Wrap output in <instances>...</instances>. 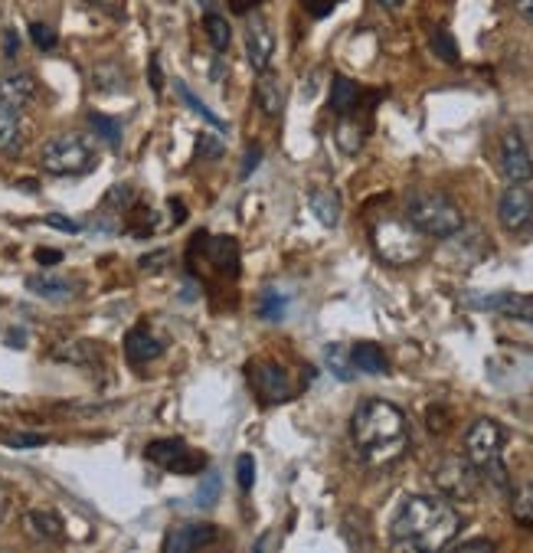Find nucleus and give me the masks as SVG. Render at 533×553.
I'll use <instances>...</instances> for the list:
<instances>
[{
	"label": "nucleus",
	"mask_w": 533,
	"mask_h": 553,
	"mask_svg": "<svg viewBox=\"0 0 533 553\" xmlns=\"http://www.w3.org/2000/svg\"><path fill=\"white\" fill-rule=\"evenodd\" d=\"M167 259H171V256H167V249H157V252H151V256H144V259L138 262V266L148 269V272H154V269L167 266Z\"/></svg>",
	"instance_id": "obj_39"
},
{
	"label": "nucleus",
	"mask_w": 533,
	"mask_h": 553,
	"mask_svg": "<svg viewBox=\"0 0 533 553\" xmlns=\"http://www.w3.org/2000/svg\"><path fill=\"white\" fill-rule=\"evenodd\" d=\"M4 442L10 449H33V446H46V436H36V432H20V436H7Z\"/></svg>",
	"instance_id": "obj_37"
},
{
	"label": "nucleus",
	"mask_w": 533,
	"mask_h": 553,
	"mask_svg": "<svg viewBox=\"0 0 533 553\" xmlns=\"http://www.w3.org/2000/svg\"><path fill=\"white\" fill-rule=\"evenodd\" d=\"M285 311H288V298H285V295H278V292H265V295H262L259 315H262L265 321H282Z\"/></svg>",
	"instance_id": "obj_30"
},
{
	"label": "nucleus",
	"mask_w": 533,
	"mask_h": 553,
	"mask_svg": "<svg viewBox=\"0 0 533 553\" xmlns=\"http://www.w3.org/2000/svg\"><path fill=\"white\" fill-rule=\"evenodd\" d=\"M507 446V432L501 423H494V419H475V423L468 426L465 432V459L484 472L488 465L501 462V452Z\"/></svg>",
	"instance_id": "obj_6"
},
{
	"label": "nucleus",
	"mask_w": 533,
	"mask_h": 553,
	"mask_svg": "<svg viewBox=\"0 0 533 553\" xmlns=\"http://www.w3.org/2000/svg\"><path fill=\"white\" fill-rule=\"evenodd\" d=\"M220 540V527L207 521L174 524L164 537V553H200Z\"/></svg>",
	"instance_id": "obj_10"
},
{
	"label": "nucleus",
	"mask_w": 533,
	"mask_h": 553,
	"mask_svg": "<svg viewBox=\"0 0 533 553\" xmlns=\"http://www.w3.org/2000/svg\"><path fill=\"white\" fill-rule=\"evenodd\" d=\"M380 4H383V7H399L403 0H380Z\"/></svg>",
	"instance_id": "obj_48"
},
{
	"label": "nucleus",
	"mask_w": 533,
	"mask_h": 553,
	"mask_svg": "<svg viewBox=\"0 0 533 553\" xmlns=\"http://www.w3.org/2000/svg\"><path fill=\"white\" fill-rule=\"evenodd\" d=\"M92 164H95V148L79 131H63V135L46 138L40 148V167L46 174L76 177V174H86Z\"/></svg>",
	"instance_id": "obj_5"
},
{
	"label": "nucleus",
	"mask_w": 533,
	"mask_h": 553,
	"mask_svg": "<svg viewBox=\"0 0 533 553\" xmlns=\"http://www.w3.org/2000/svg\"><path fill=\"white\" fill-rule=\"evenodd\" d=\"M203 243H207V259L216 269L226 275L239 272V246L233 236H203Z\"/></svg>",
	"instance_id": "obj_18"
},
{
	"label": "nucleus",
	"mask_w": 533,
	"mask_h": 553,
	"mask_svg": "<svg viewBox=\"0 0 533 553\" xmlns=\"http://www.w3.org/2000/svg\"><path fill=\"white\" fill-rule=\"evenodd\" d=\"M498 167L507 184H527L533 177V154L527 141L520 138V131H504L501 151H498Z\"/></svg>",
	"instance_id": "obj_9"
},
{
	"label": "nucleus",
	"mask_w": 533,
	"mask_h": 553,
	"mask_svg": "<svg viewBox=\"0 0 533 553\" xmlns=\"http://www.w3.org/2000/svg\"><path fill=\"white\" fill-rule=\"evenodd\" d=\"M46 226H53V230H59V233H82V226L76 223V220H69V216H59V213H50L46 216Z\"/></svg>",
	"instance_id": "obj_38"
},
{
	"label": "nucleus",
	"mask_w": 533,
	"mask_h": 553,
	"mask_svg": "<svg viewBox=\"0 0 533 553\" xmlns=\"http://www.w3.org/2000/svg\"><path fill=\"white\" fill-rule=\"evenodd\" d=\"M203 30H207V40L216 53H226L229 43H233V27L223 14H207L203 17Z\"/></svg>",
	"instance_id": "obj_27"
},
{
	"label": "nucleus",
	"mask_w": 533,
	"mask_h": 553,
	"mask_svg": "<svg viewBox=\"0 0 533 553\" xmlns=\"http://www.w3.org/2000/svg\"><path fill=\"white\" fill-rule=\"evenodd\" d=\"M174 89H177V95H180V102H184L187 108H193V112H197V115L203 118V122H210V125L216 128V131H226V122H220V118H216V115H213L210 108L203 105L200 99H193V92H190V89L184 86V82L177 79V82H174Z\"/></svg>",
	"instance_id": "obj_29"
},
{
	"label": "nucleus",
	"mask_w": 533,
	"mask_h": 553,
	"mask_svg": "<svg viewBox=\"0 0 533 553\" xmlns=\"http://www.w3.org/2000/svg\"><path fill=\"white\" fill-rule=\"evenodd\" d=\"M36 262H40V266H56V262H63V252H56V249H40V252H36Z\"/></svg>",
	"instance_id": "obj_41"
},
{
	"label": "nucleus",
	"mask_w": 533,
	"mask_h": 553,
	"mask_svg": "<svg viewBox=\"0 0 533 553\" xmlns=\"http://www.w3.org/2000/svg\"><path fill=\"white\" fill-rule=\"evenodd\" d=\"M216 498H220V475H216V472H210L207 478H203V485H200L197 498H193V501H197L200 508H213V504H216Z\"/></svg>",
	"instance_id": "obj_33"
},
{
	"label": "nucleus",
	"mask_w": 533,
	"mask_h": 553,
	"mask_svg": "<svg viewBox=\"0 0 533 553\" xmlns=\"http://www.w3.org/2000/svg\"><path fill=\"white\" fill-rule=\"evenodd\" d=\"M432 50L439 53V59H445V63H455V59H458L455 40H452V36H448L445 30H435V33H432Z\"/></svg>",
	"instance_id": "obj_34"
},
{
	"label": "nucleus",
	"mask_w": 533,
	"mask_h": 553,
	"mask_svg": "<svg viewBox=\"0 0 533 553\" xmlns=\"http://www.w3.org/2000/svg\"><path fill=\"white\" fill-rule=\"evenodd\" d=\"M246 56H249V66L259 72H269V66H272V53H275V33H272V27L265 23L259 14H249V20H246Z\"/></svg>",
	"instance_id": "obj_13"
},
{
	"label": "nucleus",
	"mask_w": 533,
	"mask_h": 553,
	"mask_svg": "<svg viewBox=\"0 0 533 553\" xmlns=\"http://www.w3.org/2000/svg\"><path fill=\"white\" fill-rule=\"evenodd\" d=\"M259 158H262V154H259V148L246 154V164H242V177H249V171H252V167L259 164Z\"/></svg>",
	"instance_id": "obj_45"
},
{
	"label": "nucleus",
	"mask_w": 533,
	"mask_h": 553,
	"mask_svg": "<svg viewBox=\"0 0 533 553\" xmlns=\"http://www.w3.org/2000/svg\"><path fill=\"white\" fill-rule=\"evenodd\" d=\"M249 383H252V390H256L259 403L265 406L285 403L295 396L292 377H288V370L282 364H275V360H256V364H249Z\"/></svg>",
	"instance_id": "obj_8"
},
{
	"label": "nucleus",
	"mask_w": 533,
	"mask_h": 553,
	"mask_svg": "<svg viewBox=\"0 0 533 553\" xmlns=\"http://www.w3.org/2000/svg\"><path fill=\"white\" fill-rule=\"evenodd\" d=\"M478 308H494V311H504V315L533 321V295H488L481 298Z\"/></svg>",
	"instance_id": "obj_23"
},
{
	"label": "nucleus",
	"mask_w": 533,
	"mask_h": 553,
	"mask_svg": "<svg viewBox=\"0 0 533 553\" xmlns=\"http://www.w3.org/2000/svg\"><path fill=\"white\" fill-rule=\"evenodd\" d=\"M27 288L33 295L46 298V302H69L79 292V285L72 279H59V275H30Z\"/></svg>",
	"instance_id": "obj_19"
},
{
	"label": "nucleus",
	"mask_w": 533,
	"mask_h": 553,
	"mask_svg": "<svg viewBox=\"0 0 533 553\" xmlns=\"http://www.w3.org/2000/svg\"><path fill=\"white\" fill-rule=\"evenodd\" d=\"M144 455H148L157 468H167V472H177V475L203 468V455H193L184 439H154L151 446L144 449Z\"/></svg>",
	"instance_id": "obj_11"
},
{
	"label": "nucleus",
	"mask_w": 533,
	"mask_h": 553,
	"mask_svg": "<svg viewBox=\"0 0 533 553\" xmlns=\"http://www.w3.org/2000/svg\"><path fill=\"white\" fill-rule=\"evenodd\" d=\"M406 220L422 236H432V239H452L465 226L462 210L445 194H435V190H413L406 197Z\"/></svg>",
	"instance_id": "obj_3"
},
{
	"label": "nucleus",
	"mask_w": 533,
	"mask_h": 553,
	"mask_svg": "<svg viewBox=\"0 0 533 553\" xmlns=\"http://www.w3.org/2000/svg\"><path fill=\"white\" fill-rule=\"evenodd\" d=\"M360 105V86L347 76H334L331 82V108L337 115H350Z\"/></svg>",
	"instance_id": "obj_25"
},
{
	"label": "nucleus",
	"mask_w": 533,
	"mask_h": 553,
	"mask_svg": "<svg viewBox=\"0 0 533 553\" xmlns=\"http://www.w3.org/2000/svg\"><path fill=\"white\" fill-rule=\"evenodd\" d=\"M0 553H14V550H0Z\"/></svg>",
	"instance_id": "obj_49"
},
{
	"label": "nucleus",
	"mask_w": 533,
	"mask_h": 553,
	"mask_svg": "<svg viewBox=\"0 0 533 553\" xmlns=\"http://www.w3.org/2000/svg\"><path fill=\"white\" fill-rule=\"evenodd\" d=\"M151 86L154 92H161V66H157V59H151Z\"/></svg>",
	"instance_id": "obj_46"
},
{
	"label": "nucleus",
	"mask_w": 533,
	"mask_h": 553,
	"mask_svg": "<svg viewBox=\"0 0 533 553\" xmlns=\"http://www.w3.org/2000/svg\"><path fill=\"white\" fill-rule=\"evenodd\" d=\"M171 213L177 216V220H184V216H187V210H184V203H180V200H171Z\"/></svg>",
	"instance_id": "obj_47"
},
{
	"label": "nucleus",
	"mask_w": 533,
	"mask_h": 553,
	"mask_svg": "<svg viewBox=\"0 0 533 553\" xmlns=\"http://www.w3.org/2000/svg\"><path fill=\"white\" fill-rule=\"evenodd\" d=\"M164 341L157 338V334L148 328V324H138V328H131L128 331V338H125V354L131 364H151V360H157L164 354Z\"/></svg>",
	"instance_id": "obj_15"
},
{
	"label": "nucleus",
	"mask_w": 533,
	"mask_h": 553,
	"mask_svg": "<svg viewBox=\"0 0 533 553\" xmlns=\"http://www.w3.org/2000/svg\"><path fill=\"white\" fill-rule=\"evenodd\" d=\"M197 154L200 158H207V161H216L223 154V141L213 138V135H200L197 138Z\"/></svg>",
	"instance_id": "obj_36"
},
{
	"label": "nucleus",
	"mask_w": 533,
	"mask_h": 553,
	"mask_svg": "<svg viewBox=\"0 0 533 553\" xmlns=\"http://www.w3.org/2000/svg\"><path fill=\"white\" fill-rule=\"evenodd\" d=\"M327 367H331V374L337 377V380H344V383H350L354 380V360H350V351H344L341 344H334V347H327Z\"/></svg>",
	"instance_id": "obj_28"
},
{
	"label": "nucleus",
	"mask_w": 533,
	"mask_h": 553,
	"mask_svg": "<svg viewBox=\"0 0 533 553\" xmlns=\"http://www.w3.org/2000/svg\"><path fill=\"white\" fill-rule=\"evenodd\" d=\"M370 239L386 266H413V262L426 256V236L409 220H396V216H386V220L373 223Z\"/></svg>",
	"instance_id": "obj_4"
},
{
	"label": "nucleus",
	"mask_w": 533,
	"mask_h": 553,
	"mask_svg": "<svg viewBox=\"0 0 533 553\" xmlns=\"http://www.w3.org/2000/svg\"><path fill=\"white\" fill-rule=\"evenodd\" d=\"M36 99V79L30 72H7L4 79H0V102L10 105V108H27L33 105Z\"/></svg>",
	"instance_id": "obj_16"
},
{
	"label": "nucleus",
	"mask_w": 533,
	"mask_h": 553,
	"mask_svg": "<svg viewBox=\"0 0 533 553\" xmlns=\"http://www.w3.org/2000/svg\"><path fill=\"white\" fill-rule=\"evenodd\" d=\"M7 511H10V491L0 485V524L7 521Z\"/></svg>",
	"instance_id": "obj_44"
},
{
	"label": "nucleus",
	"mask_w": 533,
	"mask_h": 553,
	"mask_svg": "<svg viewBox=\"0 0 533 553\" xmlns=\"http://www.w3.org/2000/svg\"><path fill=\"white\" fill-rule=\"evenodd\" d=\"M462 531V514L442 495H413L393 518V540L413 553H445Z\"/></svg>",
	"instance_id": "obj_1"
},
{
	"label": "nucleus",
	"mask_w": 533,
	"mask_h": 553,
	"mask_svg": "<svg viewBox=\"0 0 533 553\" xmlns=\"http://www.w3.org/2000/svg\"><path fill=\"white\" fill-rule=\"evenodd\" d=\"M432 478H435V488L442 491V498H452V501H471L481 485L478 468L468 459H458V455H445V459L435 462Z\"/></svg>",
	"instance_id": "obj_7"
},
{
	"label": "nucleus",
	"mask_w": 533,
	"mask_h": 553,
	"mask_svg": "<svg viewBox=\"0 0 533 553\" xmlns=\"http://www.w3.org/2000/svg\"><path fill=\"white\" fill-rule=\"evenodd\" d=\"M498 220L507 233H520L533 223V190L527 184H511L498 200Z\"/></svg>",
	"instance_id": "obj_12"
},
{
	"label": "nucleus",
	"mask_w": 533,
	"mask_h": 553,
	"mask_svg": "<svg viewBox=\"0 0 533 553\" xmlns=\"http://www.w3.org/2000/svg\"><path fill=\"white\" fill-rule=\"evenodd\" d=\"M92 86L102 95H118L128 89V76H125V69L115 63H99L92 69Z\"/></svg>",
	"instance_id": "obj_24"
},
{
	"label": "nucleus",
	"mask_w": 533,
	"mask_h": 553,
	"mask_svg": "<svg viewBox=\"0 0 533 553\" xmlns=\"http://www.w3.org/2000/svg\"><path fill=\"white\" fill-rule=\"evenodd\" d=\"M89 4H95L99 10H105V14H112V17H125V4L121 0H89Z\"/></svg>",
	"instance_id": "obj_40"
},
{
	"label": "nucleus",
	"mask_w": 533,
	"mask_h": 553,
	"mask_svg": "<svg viewBox=\"0 0 533 553\" xmlns=\"http://www.w3.org/2000/svg\"><path fill=\"white\" fill-rule=\"evenodd\" d=\"M17 50H20L17 33H14V30H7V33H4V53H7V56H17Z\"/></svg>",
	"instance_id": "obj_42"
},
{
	"label": "nucleus",
	"mask_w": 533,
	"mask_h": 553,
	"mask_svg": "<svg viewBox=\"0 0 533 553\" xmlns=\"http://www.w3.org/2000/svg\"><path fill=\"white\" fill-rule=\"evenodd\" d=\"M511 514L520 527H530L533 531V475L511 491Z\"/></svg>",
	"instance_id": "obj_26"
},
{
	"label": "nucleus",
	"mask_w": 533,
	"mask_h": 553,
	"mask_svg": "<svg viewBox=\"0 0 533 553\" xmlns=\"http://www.w3.org/2000/svg\"><path fill=\"white\" fill-rule=\"evenodd\" d=\"M23 531H27L33 540H50V544H59L66 534L63 527V518H59L56 511H27L23 514Z\"/></svg>",
	"instance_id": "obj_17"
},
{
	"label": "nucleus",
	"mask_w": 533,
	"mask_h": 553,
	"mask_svg": "<svg viewBox=\"0 0 533 553\" xmlns=\"http://www.w3.org/2000/svg\"><path fill=\"white\" fill-rule=\"evenodd\" d=\"M89 125H92V131L95 135H102L108 144H118L121 141V125L115 122V118H108V115H89Z\"/></svg>",
	"instance_id": "obj_31"
},
{
	"label": "nucleus",
	"mask_w": 533,
	"mask_h": 553,
	"mask_svg": "<svg viewBox=\"0 0 533 553\" xmlns=\"http://www.w3.org/2000/svg\"><path fill=\"white\" fill-rule=\"evenodd\" d=\"M514 7H517V14L524 17L527 23H533V0H514Z\"/></svg>",
	"instance_id": "obj_43"
},
{
	"label": "nucleus",
	"mask_w": 533,
	"mask_h": 553,
	"mask_svg": "<svg viewBox=\"0 0 533 553\" xmlns=\"http://www.w3.org/2000/svg\"><path fill=\"white\" fill-rule=\"evenodd\" d=\"M350 439L370 465H393L409 449L406 413L390 400H363L350 416Z\"/></svg>",
	"instance_id": "obj_2"
},
{
	"label": "nucleus",
	"mask_w": 533,
	"mask_h": 553,
	"mask_svg": "<svg viewBox=\"0 0 533 553\" xmlns=\"http://www.w3.org/2000/svg\"><path fill=\"white\" fill-rule=\"evenodd\" d=\"M30 40L40 46V50H53V46H56V30L46 27V23H30Z\"/></svg>",
	"instance_id": "obj_35"
},
{
	"label": "nucleus",
	"mask_w": 533,
	"mask_h": 553,
	"mask_svg": "<svg viewBox=\"0 0 533 553\" xmlns=\"http://www.w3.org/2000/svg\"><path fill=\"white\" fill-rule=\"evenodd\" d=\"M27 148V118L20 108H10L0 102V154L17 158Z\"/></svg>",
	"instance_id": "obj_14"
},
{
	"label": "nucleus",
	"mask_w": 533,
	"mask_h": 553,
	"mask_svg": "<svg viewBox=\"0 0 533 553\" xmlns=\"http://www.w3.org/2000/svg\"><path fill=\"white\" fill-rule=\"evenodd\" d=\"M256 105L269 118H278L285 112V89H282V82H278V76H272V72H262L259 82H256Z\"/></svg>",
	"instance_id": "obj_20"
},
{
	"label": "nucleus",
	"mask_w": 533,
	"mask_h": 553,
	"mask_svg": "<svg viewBox=\"0 0 533 553\" xmlns=\"http://www.w3.org/2000/svg\"><path fill=\"white\" fill-rule=\"evenodd\" d=\"M236 482H239V491H252V485H256V459L246 452V455H239L236 459Z\"/></svg>",
	"instance_id": "obj_32"
},
{
	"label": "nucleus",
	"mask_w": 533,
	"mask_h": 553,
	"mask_svg": "<svg viewBox=\"0 0 533 553\" xmlns=\"http://www.w3.org/2000/svg\"><path fill=\"white\" fill-rule=\"evenodd\" d=\"M308 207L321 220V226H327V230H334V226L341 223V197H337L334 190H324V187L311 190Z\"/></svg>",
	"instance_id": "obj_22"
},
{
	"label": "nucleus",
	"mask_w": 533,
	"mask_h": 553,
	"mask_svg": "<svg viewBox=\"0 0 533 553\" xmlns=\"http://www.w3.org/2000/svg\"><path fill=\"white\" fill-rule=\"evenodd\" d=\"M350 360H354V370H360V374H386L390 370L383 347L373 341H360L350 347Z\"/></svg>",
	"instance_id": "obj_21"
}]
</instances>
